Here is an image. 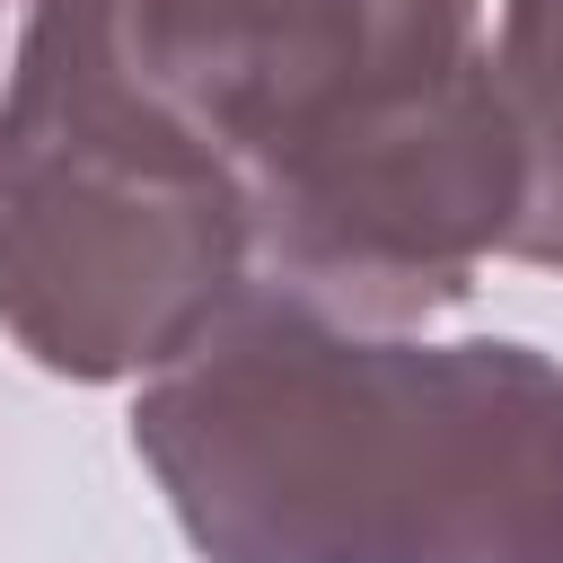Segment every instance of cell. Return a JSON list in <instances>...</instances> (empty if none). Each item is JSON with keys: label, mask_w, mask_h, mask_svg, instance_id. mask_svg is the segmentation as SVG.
I'll return each instance as SVG.
<instances>
[{"label": "cell", "mask_w": 563, "mask_h": 563, "mask_svg": "<svg viewBox=\"0 0 563 563\" xmlns=\"http://www.w3.org/2000/svg\"><path fill=\"white\" fill-rule=\"evenodd\" d=\"M493 70L519 123V220L510 255L537 273H563V0H501L493 26Z\"/></svg>", "instance_id": "6"}, {"label": "cell", "mask_w": 563, "mask_h": 563, "mask_svg": "<svg viewBox=\"0 0 563 563\" xmlns=\"http://www.w3.org/2000/svg\"><path fill=\"white\" fill-rule=\"evenodd\" d=\"M123 88L106 0H0V185Z\"/></svg>", "instance_id": "5"}, {"label": "cell", "mask_w": 563, "mask_h": 563, "mask_svg": "<svg viewBox=\"0 0 563 563\" xmlns=\"http://www.w3.org/2000/svg\"><path fill=\"white\" fill-rule=\"evenodd\" d=\"M220 158L255 220V290L369 334L466 308L528 185L484 0H369L220 123Z\"/></svg>", "instance_id": "2"}, {"label": "cell", "mask_w": 563, "mask_h": 563, "mask_svg": "<svg viewBox=\"0 0 563 563\" xmlns=\"http://www.w3.org/2000/svg\"><path fill=\"white\" fill-rule=\"evenodd\" d=\"M255 290L229 158L132 70L0 185V334L70 387L176 369Z\"/></svg>", "instance_id": "3"}, {"label": "cell", "mask_w": 563, "mask_h": 563, "mask_svg": "<svg viewBox=\"0 0 563 563\" xmlns=\"http://www.w3.org/2000/svg\"><path fill=\"white\" fill-rule=\"evenodd\" d=\"M369 0H106L123 70L220 150V123L290 62L334 44Z\"/></svg>", "instance_id": "4"}, {"label": "cell", "mask_w": 563, "mask_h": 563, "mask_svg": "<svg viewBox=\"0 0 563 563\" xmlns=\"http://www.w3.org/2000/svg\"><path fill=\"white\" fill-rule=\"evenodd\" d=\"M202 563H563V361L369 334L246 290L132 396Z\"/></svg>", "instance_id": "1"}]
</instances>
